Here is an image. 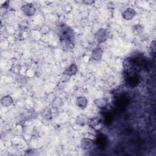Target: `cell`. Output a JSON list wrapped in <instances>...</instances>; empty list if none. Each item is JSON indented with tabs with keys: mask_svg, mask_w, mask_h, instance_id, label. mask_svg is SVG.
I'll return each instance as SVG.
<instances>
[{
	"mask_svg": "<svg viewBox=\"0 0 156 156\" xmlns=\"http://www.w3.org/2000/svg\"><path fill=\"white\" fill-rule=\"evenodd\" d=\"M136 15V11L132 8H127L122 13V15L124 19L126 20H132Z\"/></svg>",
	"mask_w": 156,
	"mask_h": 156,
	"instance_id": "7",
	"label": "cell"
},
{
	"mask_svg": "<svg viewBox=\"0 0 156 156\" xmlns=\"http://www.w3.org/2000/svg\"><path fill=\"white\" fill-rule=\"evenodd\" d=\"M76 105L81 108H85L88 104V100L85 96H78L76 100Z\"/></svg>",
	"mask_w": 156,
	"mask_h": 156,
	"instance_id": "8",
	"label": "cell"
},
{
	"mask_svg": "<svg viewBox=\"0 0 156 156\" xmlns=\"http://www.w3.org/2000/svg\"><path fill=\"white\" fill-rule=\"evenodd\" d=\"M1 103L2 105H3L4 107L10 106L13 103V99L10 96L6 95L1 99Z\"/></svg>",
	"mask_w": 156,
	"mask_h": 156,
	"instance_id": "11",
	"label": "cell"
},
{
	"mask_svg": "<svg viewBox=\"0 0 156 156\" xmlns=\"http://www.w3.org/2000/svg\"><path fill=\"white\" fill-rule=\"evenodd\" d=\"M83 3L88 4V5H91L92 4H93L94 2V1H92V0H85V1H82Z\"/></svg>",
	"mask_w": 156,
	"mask_h": 156,
	"instance_id": "14",
	"label": "cell"
},
{
	"mask_svg": "<svg viewBox=\"0 0 156 156\" xmlns=\"http://www.w3.org/2000/svg\"><path fill=\"white\" fill-rule=\"evenodd\" d=\"M77 71H78L77 66L74 63H72L63 72V74L68 76H73L76 74V73H77Z\"/></svg>",
	"mask_w": 156,
	"mask_h": 156,
	"instance_id": "5",
	"label": "cell"
},
{
	"mask_svg": "<svg viewBox=\"0 0 156 156\" xmlns=\"http://www.w3.org/2000/svg\"><path fill=\"white\" fill-rule=\"evenodd\" d=\"M23 13L27 16H30L35 13V7L32 4H26L23 5L21 8Z\"/></svg>",
	"mask_w": 156,
	"mask_h": 156,
	"instance_id": "3",
	"label": "cell"
},
{
	"mask_svg": "<svg viewBox=\"0 0 156 156\" xmlns=\"http://www.w3.org/2000/svg\"><path fill=\"white\" fill-rule=\"evenodd\" d=\"M94 104L98 108L104 109L107 106L108 101L105 98H98L94 101Z\"/></svg>",
	"mask_w": 156,
	"mask_h": 156,
	"instance_id": "9",
	"label": "cell"
},
{
	"mask_svg": "<svg viewBox=\"0 0 156 156\" xmlns=\"http://www.w3.org/2000/svg\"><path fill=\"white\" fill-rule=\"evenodd\" d=\"M76 123L80 126H84L88 123V118L84 115H80L76 118Z\"/></svg>",
	"mask_w": 156,
	"mask_h": 156,
	"instance_id": "10",
	"label": "cell"
},
{
	"mask_svg": "<svg viewBox=\"0 0 156 156\" xmlns=\"http://www.w3.org/2000/svg\"><path fill=\"white\" fill-rule=\"evenodd\" d=\"M103 50L100 47H97L92 51L91 58L95 61H99L102 57Z\"/></svg>",
	"mask_w": 156,
	"mask_h": 156,
	"instance_id": "6",
	"label": "cell"
},
{
	"mask_svg": "<svg viewBox=\"0 0 156 156\" xmlns=\"http://www.w3.org/2000/svg\"><path fill=\"white\" fill-rule=\"evenodd\" d=\"M101 122V119L98 118V117H94L92 119H90V121H89L88 123L90 124V125L92 127H95L97 125H98Z\"/></svg>",
	"mask_w": 156,
	"mask_h": 156,
	"instance_id": "12",
	"label": "cell"
},
{
	"mask_svg": "<svg viewBox=\"0 0 156 156\" xmlns=\"http://www.w3.org/2000/svg\"><path fill=\"white\" fill-rule=\"evenodd\" d=\"M94 144V141L89 138H83L80 141V147L83 150L91 149Z\"/></svg>",
	"mask_w": 156,
	"mask_h": 156,
	"instance_id": "4",
	"label": "cell"
},
{
	"mask_svg": "<svg viewBox=\"0 0 156 156\" xmlns=\"http://www.w3.org/2000/svg\"><path fill=\"white\" fill-rule=\"evenodd\" d=\"M110 36V32L107 29H100L95 34V39L98 43H104Z\"/></svg>",
	"mask_w": 156,
	"mask_h": 156,
	"instance_id": "2",
	"label": "cell"
},
{
	"mask_svg": "<svg viewBox=\"0 0 156 156\" xmlns=\"http://www.w3.org/2000/svg\"><path fill=\"white\" fill-rule=\"evenodd\" d=\"M58 37L60 42L67 49H72L74 47L73 30L66 24H62L58 29Z\"/></svg>",
	"mask_w": 156,
	"mask_h": 156,
	"instance_id": "1",
	"label": "cell"
},
{
	"mask_svg": "<svg viewBox=\"0 0 156 156\" xmlns=\"http://www.w3.org/2000/svg\"><path fill=\"white\" fill-rule=\"evenodd\" d=\"M133 30L136 33H141L143 30V28L140 25H136L133 27Z\"/></svg>",
	"mask_w": 156,
	"mask_h": 156,
	"instance_id": "13",
	"label": "cell"
}]
</instances>
